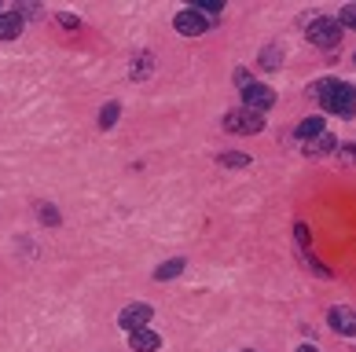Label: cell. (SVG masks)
<instances>
[{
  "label": "cell",
  "mask_w": 356,
  "mask_h": 352,
  "mask_svg": "<svg viewBox=\"0 0 356 352\" xmlns=\"http://www.w3.org/2000/svg\"><path fill=\"white\" fill-rule=\"evenodd\" d=\"M309 92L323 103V110L341 114V117L356 114V88L346 85V81H323V85H312Z\"/></svg>",
  "instance_id": "cell-1"
},
{
  "label": "cell",
  "mask_w": 356,
  "mask_h": 352,
  "mask_svg": "<svg viewBox=\"0 0 356 352\" xmlns=\"http://www.w3.org/2000/svg\"><path fill=\"white\" fill-rule=\"evenodd\" d=\"M151 319H154L151 305H129V308H122V316H118V327L129 330V334H136L143 327H151Z\"/></svg>",
  "instance_id": "cell-2"
},
{
  "label": "cell",
  "mask_w": 356,
  "mask_h": 352,
  "mask_svg": "<svg viewBox=\"0 0 356 352\" xmlns=\"http://www.w3.org/2000/svg\"><path fill=\"white\" fill-rule=\"evenodd\" d=\"M309 41L320 44V48H334V44L341 41V26H338V19H316V22L309 26Z\"/></svg>",
  "instance_id": "cell-3"
},
{
  "label": "cell",
  "mask_w": 356,
  "mask_h": 352,
  "mask_svg": "<svg viewBox=\"0 0 356 352\" xmlns=\"http://www.w3.org/2000/svg\"><path fill=\"white\" fill-rule=\"evenodd\" d=\"M261 114H254V110H232L228 117H224V128L228 133H243V136H254V133H261Z\"/></svg>",
  "instance_id": "cell-4"
},
{
  "label": "cell",
  "mask_w": 356,
  "mask_h": 352,
  "mask_svg": "<svg viewBox=\"0 0 356 352\" xmlns=\"http://www.w3.org/2000/svg\"><path fill=\"white\" fill-rule=\"evenodd\" d=\"M243 99H246V110H254V114H265L272 103H275V92L268 85H246V92H243Z\"/></svg>",
  "instance_id": "cell-5"
},
{
  "label": "cell",
  "mask_w": 356,
  "mask_h": 352,
  "mask_svg": "<svg viewBox=\"0 0 356 352\" xmlns=\"http://www.w3.org/2000/svg\"><path fill=\"white\" fill-rule=\"evenodd\" d=\"M173 26H177V33H184V37H199V33H206V19H202L195 8H188V11H177Z\"/></svg>",
  "instance_id": "cell-6"
},
{
  "label": "cell",
  "mask_w": 356,
  "mask_h": 352,
  "mask_svg": "<svg viewBox=\"0 0 356 352\" xmlns=\"http://www.w3.org/2000/svg\"><path fill=\"white\" fill-rule=\"evenodd\" d=\"M331 327H334L338 334H346V337H356V312L346 308V305L331 308Z\"/></svg>",
  "instance_id": "cell-7"
},
{
  "label": "cell",
  "mask_w": 356,
  "mask_h": 352,
  "mask_svg": "<svg viewBox=\"0 0 356 352\" xmlns=\"http://www.w3.org/2000/svg\"><path fill=\"white\" fill-rule=\"evenodd\" d=\"M129 345H133L136 352H154L158 345H162V337H158L151 327H143V330H136V334H129Z\"/></svg>",
  "instance_id": "cell-8"
},
{
  "label": "cell",
  "mask_w": 356,
  "mask_h": 352,
  "mask_svg": "<svg viewBox=\"0 0 356 352\" xmlns=\"http://www.w3.org/2000/svg\"><path fill=\"white\" fill-rule=\"evenodd\" d=\"M19 33H22V15L19 11H4L0 15V41H15Z\"/></svg>",
  "instance_id": "cell-9"
},
{
  "label": "cell",
  "mask_w": 356,
  "mask_h": 352,
  "mask_svg": "<svg viewBox=\"0 0 356 352\" xmlns=\"http://www.w3.org/2000/svg\"><path fill=\"white\" fill-rule=\"evenodd\" d=\"M334 151H338V140L331 133H320V136L309 140V154H312V158H323V154H334Z\"/></svg>",
  "instance_id": "cell-10"
},
{
  "label": "cell",
  "mask_w": 356,
  "mask_h": 352,
  "mask_svg": "<svg viewBox=\"0 0 356 352\" xmlns=\"http://www.w3.org/2000/svg\"><path fill=\"white\" fill-rule=\"evenodd\" d=\"M320 133H323V121H320V117H305V121L298 125V136H301V140H312V136H320Z\"/></svg>",
  "instance_id": "cell-11"
},
{
  "label": "cell",
  "mask_w": 356,
  "mask_h": 352,
  "mask_svg": "<svg viewBox=\"0 0 356 352\" xmlns=\"http://www.w3.org/2000/svg\"><path fill=\"white\" fill-rule=\"evenodd\" d=\"M180 271H184V260H165V265L154 271V279H177Z\"/></svg>",
  "instance_id": "cell-12"
},
{
  "label": "cell",
  "mask_w": 356,
  "mask_h": 352,
  "mask_svg": "<svg viewBox=\"0 0 356 352\" xmlns=\"http://www.w3.org/2000/svg\"><path fill=\"white\" fill-rule=\"evenodd\" d=\"M118 114H122V107H118V103H107V107H103V114H99V125H103V128H114Z\"/></svg>",
  "instance_id": "cell-13"
},
{
  "label": "cell",
  "mask_w": 356,
  "mask_h": 352,
  "mask_svg": "<svg viewBox=\"0 0 356 352\" xmlns=\"http://www.w3.org/2000/svg\"><path fill=\"white\" fill-rule=\"evenodd\" d=\"M224 8V0H195V11L206 19V15H217V11Z\"/></svg>",
  "instance_id": "cell-14"
},
{
  "label": "cell",
  "mask_w": 356,
  "mask_h": 352,
  "mask_svg": "<svg viewBox=\"0 0 356 352\" xmlns=\"http://www.w3.org/2000/svg\"><path fill=\"white\" fill-rule=\"evenodd\" d=\"M338 26H341V30H356V4H346V8H341Z\"/></svg>",
  "instance_id": "cell-15"
},
{
  "label": "cell",
  "mask_w": 356,
  "mask_h": 352,
  "mask_svg": "<svg viewBox=\"0 0 356 352\" xmlns=\"http://www.w3.org/2000/svg\"><path fill=\"white\" fill-rule=\"evenodd\" d=\"M261 67H265V70L280 67V48H265V51H261Z\"/></svg>",
  "instance_id": "cell-16"
},
{
  "label": "cell",
  "mask_w": 356,
  "mask_h": 352,
  "mask_svg": "<svg viewBox=\"0 0 356 352\" xmlns=\"http://www.w3.org/2000/svg\"><path fill=\"white\" fill-rule=\"evenodd\" d=\"M246 154H224V165H246Z\"/></svg>",
  "instance_id": "cell-17"
},
{
  "label": "cell",
  "mask_w": 356,
  "mask_h": 352,
  "mask_svg": "<svg viewBox=\"0 0 356 352\" xmlns=\"http://www.w3.org/2000/svg\"><path fill=\"white\" fill-rule=\"evenodd\" d=\"M59 26H67V30H77V15H59Z\"/></svg>",
  "instance_id": "cell-18"
},
{
  "label": "cell",
  "mask_w": 356,
  "mask_h": 352,
  "mask_svg": "<svg viewBox=\"0 0 356 352\" xmlns=\"http://www.w3.org/2000/svg\"><path fill=\"white\" fill-rule=\"evenodd\" d=\"M235 85H250V74L246 70H235Z\"/></svg>",
  "instance_id": "cell-19"
},
{
  "label": "cell",
  "mask_w": 356,
  "mask_h": 352,
  "mask_svg": "<svg viewBox=\"0 0 356 352\" xmlns=\"http://www.w3.org/2000/svg\"><path fill=\"white\" fill-rule=\"evenodd\" d=\"M298 352H316V349H312V345H301V349H298Z\"/></svg>",
  "instance_id": "cell-20"
},
{
  "label": "cell",
  "mask_w": 356,
  "mask_h": 352,
  "mask_svg": "<svg viewBox=\"0 0 356 352\" xmlns=\"http://www.w3.org/2000/svg\"><path fill=\"white\" fill-rule=\"evenodd\" d=\"M0 15H4V4H0Z\"/></svg>",
  "instance_id": "cell-21"
},
{
  "label": "cell",
  "mask_w": 356,
  "mask_h": 352,
  "mask_svg": "<svg viewBox=\"0 0 356 352\" xmlns=\"http://www.w3.org/2000/svg\"><path fill=\"white\" fill-rule=\"evenodd\" d=\"M246 352H254V349H246Z\"/></svg>",
  "instance_id": "cell-22"
}]
</instances>
